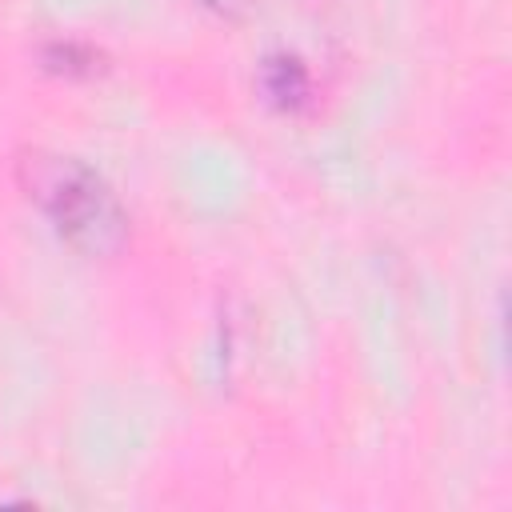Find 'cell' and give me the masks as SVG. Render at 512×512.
<instances>
[{"label": "cell", "instance_id": "4", "mask_svg": "<svg viewBox=\"0 0 512 512\" xmlns=\"http://www.w3.org/2000/svg\"><path fill=\"white\" fill-rule=\"evenodd\" d=\"M200 4H208V8H216V12H240V8H248L252 0H200Z\"/></svg>", "mask_w": 512, "mask_h": 512}, {"label": "cell", "instance_id": "2", "mask_svg": "<svg viewBox=\"0 0 512 512\" xmlns=\"http://www.w3.org/2000/svg\"><path fill=\"white\" fill-rule=\"evenodd\" d=\"M264 92H268L280 108H300V104L308 100V92H312L308 68H304L296 56H288V52L268 56V60H264Z\"/></svg>", "mask_w": 512, "mask_h": 512}, {"label": "cell", "instance_id": "1", "mask_svg": "<svg viewBox=\"0 0 512 512\" xmlns=\"http://www.w3.org/2000/svg\"><path fill=\"white\" fill-rule=\"evenodd\" d=\"M20 176L56 232L80 252H112L124 240L128 220L120 212V200L108 180L84 160L60 152H28L20 160Z\"/></svg>", "mask_w": 512, "mask_h": 512}, {"label": "cell", "instance_id": "3", "mask_svg": "<svg viewBox=\"0 0 512 512\" xmlns=\"http://www.w3.org/2000/svg\"><path fill=\"white\" fill-rule=\"evenodd\" d=\"M48 64L52 68H64V72H76V68H88L96 56H92V48H84V44H72V40H56L48 52Z\"/></svg>", "mask_w": 512, "mask_h": 512}]
</instances>
